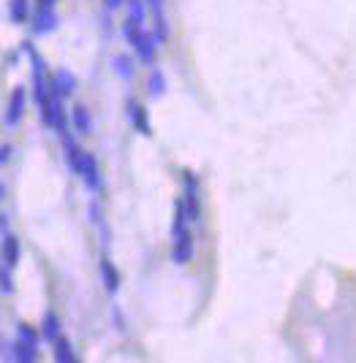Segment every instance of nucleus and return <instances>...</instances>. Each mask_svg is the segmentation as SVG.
Masks as SVG:
<instances>
[{
  "label": "nucleus",
  "instance_id": "nucleus-1",
  "mask_svg": "<svg viewBox=\"0 0 356 363\" xmlns=\"http://www.w3.org/2000/svg\"><path fill=\"white\" fill-rule=\"evenodd\" d=\"M182 179H185V198H182V204H185V214H188V220H191V223H198V220H201L198 179H196V173H191V171L182 173Z\"/></svg>",
  "mask_w": 356,
  "mask_h": 363
},
{
  "label": "nucleus",
  "instance_id": "nucleus-2",
  "mask_svg": "<svg viewBox=\"0 0 356 363\" xmlns=\"http://www.w3.org/2000/svg\"><path fill=\"white\" fill-rule=\"evenodd\" d=\"M76 176H82V182H85V187L93 192H98L104 187V179H101V171H98V160L95 155H90V152H82V160H79V166H76Z\"/></svg>",
  "mask_w": 356,
  "mask_h": 363
},
{
  "label": "nucleus",
  "instance_id": "nucleus-3",
  "mask_svg": "<svg viewBox=\"0 0 356 363\" xmlns=\"http://www.w3.org/2000/svg\"><path fill=\"white\" fill-rule=\"evenodd\" d=\"M25 111H28V92L25 87H14L11 95H8V106H6V128H17L19 122L25 120Z\"/></svg>",
  "mask_w": 356,
  "mask_h": 363
},
{
  "label": "nucleus",
  "instance_id": "nucleus-4",
  "mask_svg": "<svg viewBox=\"0 0 356 363\" xmlns=\"http://www.w3.org/2000/svg\"><path fill=\"white\" fill-rule=\"evenodd\" d=\"M41 120L47 128L57 130V136H66L69 133V122H66V109L60 98H49V104L41 109Z\"/></svg>",
  "mask_w": 356,
  "mask_h": 363
},
{
  "label": "nucleus",
  "instance_id": "nucleus-5",
  "mask_svg": "<svg viewBox=\"0 0 356 363\" xmlns=\"http://www.w3.org/2000/svg\"><path fill=\"white\" fill-rule=\"evenodd\" d=\"M76 92V76H73L69 68H60L54 70L49 76V98H71Z\"/></svg>",
  "mask_w": 356,
  "mask_h": 363
},
{
  "label": "nucleus",
  "instance_id": "nucleus-6",
  "mask_svg": "<svg viewBox=\"0 0 356 363\" xmlns=\"http://www.w3.org/2000/svg\"><path fill=\"white\" fill-rule=\"evenodd\" d=\"M172 239H174V244H172V260H174L177 266L191 263V260H194V233L185 228L182 233L172 236Z\"/></svg>",
  "mask_w": 356,
  "mask_h": 363
},
{
  "label": "nucleus",
  "instance_id": "nucleus-7",
  "mask_svg": "<svg viewBox=\"0 0 356 363\" xmlns=\"http://www.w3.org/2000/svg\"><path fill=\"white\" fill-rule=\"evenodd\" d=\"M125 111H128V120L131 125L142 133V136H153V125H150V114H147V109H144L136 98H128L125 101Z\"/></svg>",
  "mask_w": 356,
  "mask_h": 363
},
{
  "label": "nucleus",
  "instance_id": "nucleus-8",
  "mask_svg": "<svg viewBox=\"0 0 356 363\" xmlns=\"http://www.w3.org/2000/svg\"><path fill=\"white\" fill-rule=\"evenodd\" d=\"M136 54H139V60H142L144 66H153L155 63V54H158V41H155V35L150 33V30H142L139 38L131 44Z\"/></svg>",
  "mask_w": 356,
  "mask_h": 363
},
{
  "label": "nucleus",
  "instance_id": "nucleus-9",
  "mask_svg": "<svg viewBox=\"0 0 356 363\" xmlns=\"http://www.w3.org/2000/svg\"><path fill=\"white\" fill-rule=\"evenodd\" d=\"M57 22H60V19H57L52 6H41V3H38L36 11H33V30H36L38 35H47L57 27Z\"/></svg>",
  "mask_w": 356,
  "mask_h": 363
},
{
  "label": "nucleus",
  "instance_id": "nucleus-10",
  "mask_svg": "<svg viewBox=\"0 0 356 363\" xmlns=\"http://www.w3.org/2000/svg\"><path fill=\"white\" fill-rule=\"evenodd\" d=\"M98 274H101V282H104V288H107V293H117L120 290V271H117V266L112 263L109 258H104L98 263Z\"/></svg>",
  "mask_w": 356,
  "mask_h": 363
},
{
  "label": "nucleus",
  "instance_id": "nucleus-11",
  "mask_svg": "<svg viewBox=\"0 0 356 363\" xmlns=\"http://www.w3.org/2000/svg\"><path fill=\"white\" fill-rule=\"evenodd\" d=\"M0 255H3V263L8 266V269H17L19 263V255H22V244L14 233H8L6 230V239H3V250H0Z\"/></svg>",
  "mask_w": 356,
  "mask_h": 363
},
{
  "label": "nucleus",
  "instance_id": "nucleus-12",
  "mask_svg": "<svg viewBox=\"0 0 356 363\" xmlns=\"http://www.w3.org/2000/svg\"><path fill=\"white\" fill-rule=\"evenodd\" d=\"M71 125L79 136H90L93 133V117H90V111L82 104H76L71 109Z\"/></svg>",
  "mask_w": 356,
  "mask_h": 363
},
{
  "label": "nucleus",
  "instance_id": "nucleus-13",
  "mask_svg": "<svg viewBox=\"0 0 356 363\" xmlns=\"http://www.w3.org/2000/svg\"><path fill=\"white\" fill-rule=\"evenodd\" d=\"M11 358L19 363H33L38 361V345L33 342H25V339H14L11 345Z\"/></svg>",
  "mask_w": 356,
  "mask_h": 363
},
{
  "label": "nucleus",
  "instance_id": "nucleus-14",
  "mask_svg": "<svg viewBox=\"0 0 356 363\" xmlns=\"http://www.w3.org/2000/svg\"><path fill=\"white\" fill-rule=\"evenodd\" d=\"M38 333H41L47 342H54V339L63 333L60 317H57L54 312H44V317H41V326H38Z\"/></svg>",
  "mask_w": 356,
  "mask_h": 363
},
{
  "label": "nucleus",
  "instance_id": "nucleus-15",
  "mask_svg": "<svg viewBox=\"0 0 356 363\" xmlns=\"http://www.w3.org/2000/svg\"><path fill=\"white\" fill-rule=\"evenodd\" d=\"M52 345H54V352H52L54 361H57V363H76V352H73V345L69 342V339H66V336H63V333L54 339Z\"/></svg>",
  "mask_w": 356,
  "mask_h": 363
},
{
  "label": "nucleus",
  "instance_id": "nucleus-16",
  "mask_svg": "<svg viewBox=\"0 0 356 363\" xmlns=\"http://www.w3.org/2000/svg\"><path fill=\"white\" fill-rule=\"evenodd\" d=\"M112 68H114V73L120 76V79H125V82H131L134 79V73H136V66H134V60L128 57L125 52L114 54V60H112Z\"/></svg>",
  "mask_w": 356,
  "mask_h": 363
},
{
  "label": "nucleus",
  "instance_id": "nucleus-17",
  "mask_svg": "<svg viewBox=\"0 0 356 363\" xmlns=\"http://www.w3.org/2000/svg\"><path fill=\"white\" fill-rule=\"evenodd\" d=\"M8 19L14 25H25L30 19V0H8Z\"/></svg>",
  "mask_w": 356,
  "mask_h": 363
},
{
  "label": "nucleus",
  "instance_id": "nucleus-18",
  "mask_svg": "<svg viewBox=\"0 0 356 363\" xmlns=\"http://www.w3.org/2000/svg\"><path fill=\"white\" fill-rule=\"evenodd\" d=\"M147 92H150L153 98H160V95L166 92V76H163L160 68L150 70V76H147Z\"/></svg>",
  "mask_w": 356,
  "mask_h": 363
},
{
  "label": "nucleus",
  "instance_id": "nucleus-19",
  "mask_svg": "<svg viewBox=\"0 0 356 363\" xmlns=\"http://www.w3.org/2000/svg\"><path fill=\"white\" fill-rule=\"evenodd\" d=\"M188 214H185V204H182V198H179L177 204H174V223H172V236H177V233H182L185 228H188Z\"/></svg>",
  "mask_w": 356,
  "mask_h": 363
},
{
  "label": "nucleus",
  "instance_id": "nucleus-20",
  "mask_svg": "<svg viewBox=\"0 0 356 363\" xmlns=\"http://www.w3.org/2000/svg\"><path fill=\"white\" fill-rule=\"evenodd\" d=\"M144 17H147V3L144 0H128V22L144 25Z\"/></svg>",
  "mask_w": 356,
  "mask_h": 363
},
{
  "label": "nucleus",
  "instance_id": "nucleus-21",
  "mask_svg": "<svg viewBox=\"0 0 356 363\" xmlns=\"http://www.w3.org/2000/svg\"><path fill=\"white\" fill-rule=\"evenodd\" d=\"M150 33L155 35V41H158V44H166V41H169V22H166V17H163V11L155 14V27H153Z\"/></svg>",
  "mask_w": 356,
  "mask_h": 363
},
{
  "label": "nucleus",
  "instance_id": "nucleus-22",
  "mask_svg": "<svg viewBox=\"0 0 356 363\" xmlns=\"http://www.w3.org/2000/svg\"><path fill=\"white\" fill-rule=\"evenodd\" d=\"M0 293H3V295L14 293V279H11V269H8L6 263L0 266Z\"/></svg>",
  "mask_w": 356,
  "mask_h": 363
},
{
  "label": "nucleus",
  "instance_id": "nucleus-23",
  "mask_svg": "<svg viewBox=\"0 0 356 363\" xmlns=\"http://www.w3.org/2000/svg\"><path fill=\"white\" fill-rule=\"evenodd\" d=\"M38 336H41V333H38L33 326H28V323H22V326L17 328V339H25V342H33V345H38Z\"/></svg>",
  "mask_w": 356,
  "mask_h": 363
},
{
  "label": "nucleus",
  "instance_id": "nucleus-24",
  "mask_svg": "<svg viewBox=\"0 0 356 363\" xmlns=\"http://www.w3.org/2000/svg\"><path fill=\"white\" fill-rule=\"evenodd\" d=\"M11 155H14V147H11V141H3V144H0V168H3V166H8Z\"/></svg>",
  "mask_w": 356,
  "mask_h": 363
},
{
  "label": "nucleus",
  "instance_id": "nucleus-25",
  "mask_svg": "<svg viewBox=\"0 0 356 363\" xmlns=\"http://www.w3.org/2000/svg\"><path fill=\"white\" fill-rule=\"evenodd\" d=\"M147 3V8L153 11V14H160L163 11V0H144Z\"/></svg>",
  "mask_w": 356,
  "mask_h": 363
},
{
  "label": "nucleus",
  "instance_id": "nucleus-26",
  "mask_svg": "<svg viewBox=\"0 0 356 363\" xmlns=\"http://www.w3.org/2000/svg\"><path fill=\"white\" fill-rule=\"evenodd\" d=\"M104 3H107V8H109V11H117V8L123 6L125 0H104Z\"/></svg>",
  "mask_w": 356,
  "mask_h": 363
},
{
  "label": "nucleus",
  "instance_id": "nucleus-27",
  "mask_svg": "<svg viewBox=\"0 0 356 363\" xmlns=\"http://www.w3.org/2000/svg\"><path fill=\"white\" fill-rule=\"evenodd\" d=\"M0 230H3V233L8 230V214H0Z\"/></svg>",
  "mask_w": 356,
  "mask_h": 363
},
{
  "label": "nucleus",
  "instance_id": "nucleus-28",
  "mask_svg": "<svg viewBox=\"0 0 356 363\" xmlns=\"http://www.w3.org/2000/svg\"><path fill=\"white\" fill-rule=\"evenodd\" d=\"M41 6H54V0H38Z\"/></svg>",
  "mask_w": 356,
  "mask_h": 363
},
{
  "label": "nucleus",
  "instance_id": "nucleus-29",
  "mask_svg": "<svg viewBox=\"0 0 356 363\" xmlns=\"http://www.w3.org/2000/svg\"><path fill=\"white\" fill-rule=\"evenodd\" d=\"M3 195H6V187H3V182H0V201H3Z\"/></svg>",
  "mask_w": 356,
  "mask_h": 363
}]
</instances>
